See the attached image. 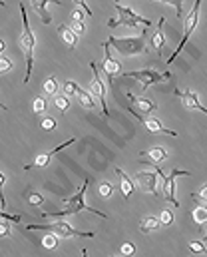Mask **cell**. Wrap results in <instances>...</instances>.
I'll use <instances>...</instances> for the list:
<instances>
[{"instance_id":"cell-29","label":"cell","mask_w":207,"mask_h":257,"mask_svg":"<svg viewBox=\"0 0 207 257\" xmlns=\"http://www.w3.org/2000/svg\"><path fill=\"white\" fill-rule=\"evenodd\" d=\"M149 2H165V4H171V6L175 8L177 18L183 16V0H149Z\"/></svg>"},{"instance_id":"cell-5","label":"cell","mask_w":207,"mask_h":257,"mask_svg":"<svg viewBox=\"0 0 207 257\" xmlns=\"http://www.w3.org/2000/svg\"><path fill=\"white\" fill-rule=\"evenodd\" d=\"M116 10H118V18L108 20V28H116V26H130V28H136V26H151V20H149V18L139 16L132 8H126V6L116 4Z\"/></svg>"},{"instance_id":"cell-27","label":"cell","mask_w":207,"mask_h":257,"mask_svg":"<svg viewBox=\"0 0 207 257\" xmlns=\"http://www.w3.org/2000/svg\"><path fill=\"white\" fill-rule=\"evenodd\" d=\"M24 197H26V201H28L30 205H42V203H44V195L38 192H34L32 188L24 193Z\"/></svg>"},{"instance_id":"cell-35","label":"cell","mask_w":207,"mask_h":257,"mask_svg":"<svg viewBox=\"0 0 207 257\" xmlns=\"http://www.w3.org/2000/svg\"><path fill=\"white\" fill-rule=\"evenodd\" d=\"M76 88H78V84L68 80V82L64 84V94H66L68 98H76Z\"/></svg>"},{"instance_id":"cell-28","label":"cell","mask_w":207,"mask_h":257,"mask_svg":"<svg viewBox=\"0 0 207 257\" xmlns=\"http://www.w3.org/2000/svg\"><path fill=\"white\" fill-rule=\"evenodd\" d=\"M173 211L171 209H161V213H159V221H161V227H169V225H173Z\"/></svg>"},{"instance_id":"cell-47","label":"cell","mask_w":207,"mask_h":257,"mask_svg":"<svg viewBox=\"0 0 207 257\" xmlns=\"http://www.w3.org/2000/svg\"><path fill=\"white\" fill-rule=\"evenodd\" d=\"M110 257H124V255H110Z\"/></svg>"},{"instance_id":"cell-3","label":"cell","mask_w":207,"mask_h":257,"mask_svg":"<svg viewBox=\"0 0 207 257\" xmlns=\"http://www.w3.org/2000/svg\"><path fill=\"white\" fill-rule=\"evenodd\" d=\"M108 44L122 56H138V54H145L147 50V38L145 34L141 36H134V38H118V36H110Z\"/></svg>"},{"instance_id":"cell-38","label":"cell","mask_w":207,"mask_h":257,"mask_svg":"<svg viewBox=\"0 0 207 257\" xmlns=\"http://www.w3.org/2000/svg\"><path fill=\"white\" fill-rule=\"evenodd\" d=\"M4 184H6V176L0 172V205H2V209H6V199H4V193H2Z\"/></svg>"},{"instance_id":"cell-45","label":"cell","mask_w":207,"mask_h":257,"mask_svg":"<svg viewBox=\"0 0 207 257\" xmlns=\"http://www.w3.org/2000/svg\"><path fill=\"white\" fill-rule=\"evenodd\" d=\"M0 108H2V110H6V106H4V104H0Z\"/></svg>"},{"instance_id":"cell-14","label":"cell","mask_w":207,"mask_h":257,"mask_svg":"<svg viewBox=\"0 0 207 257\" xmlns=\"http://www.w3.org/2000/svg\"><path fill=\"white\" fill-rule=\"evenodd\" d=\"M175 94L183 100V106L187 108V110H201L203 114L207 116V108L201 104V100H199V96L195 94V92H191V90H175Z\"/></svg>"},{"instance_id":"cell-30","label":"cell","mask_w":207,"mask_h":257,"mask_svg":"<svg viewBox=\"0 0 207 257\" xmlns=\"http://www.w3.org/2000/svg\"><path fill=\"white\" fill-rule=\"evenodd\" d=\"M114 192V186L110 184V182H102L100 184V188H98V193H100V197H104V199H108L110 195Z\"/></svg>"},{"instance_id":"cell-15","label":"cell","mask_w":207,"mask_h":257,"mask_svg":"<svg viewBox=\"0 0 207 257\" xmlns=\"http://www.w3.org/2000/svg\"><path fill=\"white\" fill-rule=\"evenodd\" d=\"M58 4V6H62V2L60 0H30V4H32V8L36 10V14L42 18V24H50L52 22V16L48 14V10H46V6L48 4Z\"/></svg>"},{"instance_id":"cell-42","label":"cell","mask_w":207,"mask_h":257,"mask_svg":"<svg viewBox=\"0 0 207 257\" xmlns=\"http://www.w3.org/2000/svg\"><path fill=\"white\" fill-rule=\"evenodd\" d=\"M74 2H78V6H80L82 10H86V12H88V16H92V10L88 8V2H86V0H74Z\"/></svg>"},{"instance_id":"cell-36","label":"cell","mask_w":207,"mask_h":257,"mask_svg":"<svg viewBox=\"0 0 207 257\" xmlns=\"http://www.w3.org/2000/svg\"><path fill=\"white\" fill-rule=\"evenodd\" d=\"M44 241V247H48V249H54V247H58V235H48V237H44L42 239Z\"/></svg>"},{"instance_id":"cell-10","label":"cell","mask_w":207,"mask_h":257,"mask_svg":"<svg viewBox=\"0 0 207 257\" xmlns=\"http://www.w3.org/2000/svg\"><path fill=\"white\" fill-rule=\"evenodd\" d=\"M130 114L136 118V120H139L141 124H143V128L147 130L149 134H165V136H177V132H173V130H167L157 118H153V116H143V114H138L136 110H132L130 108Z\"/></svg>"},{"instance_id":"cell-44","label":"cell","mask_w":207,"mask_h":257,"mask_svg":"<svg viewBox=\"0 0 207 257\" xmlns=\"http://www.w3.org/2000/svg\"><path fill=\"white\" fill-rule=\"evenodd\" d=\"M2 50H4V42L0 40V52H2Z\"/></svg>"},{"instance_id":"cell-1","label":"cell","mask_w":207,"mask_h":257,"mask_svg":"<svg viewBox=\"0 0 207 257\" xmlns=\"http://www.w3.org/2000/svg\"><path fill=\"white\" fill-rule=\"evenodd\" d=\"M90 184H92V180L88 178V180L82 184V188H80L78 192L74 193L72 197H66V199H64V205H66V209H60V211H52V213H42V217L58 219V217H64V215H74V213H80V211H90V213H96V215H100V217L108 219V213H104V211H100V209H94V207L86 205V201H84V195H86V192H88Z\"/></svg>"},{"instance_id":"cell-2","label":"cell","mask_w":207,"mask_h":257,"mask_svg":"<svg viewBox=\"0 0 207 257\" xmlns=\"http://www.w3.org/2000/svg\"><path fill=\"white\" fill-rule=\"evenodd\" d=\"M20 14H22V34H20V48L24 52V58H26V74H24V84H28L30 80V74H32V68H34V46H36V38H34V32L28 24V16H26V8H24V2H20Z\"/></svg>"},{"instance_id":"cell-17","label":"cell","mask_w":207,"mask_h":257,"mask_svg":"<svg viewBox=\"0 0 207 257\" xmlns=\"http://www.w3.org/2000/svg\"><path fill=\"white\" fill-rule=\"evenodd\" d=\"M126 96H128V100L136 106L138 114H151V112L157 110V104H155V102H149V100H145V98H138V96H134L132 92H128Z\"/></svg>"},{"instance_id":"cell-6","label":"cell","mask_w":207,"mask_h":257,"mask_svg":"<svg viewBox=\"0 0 207 257\" xmlns=\"http://www.w3.org/2000/svg\"><path fill=\"white\" fill-rule=\"evenodd\" d=\"M199 6H201V0H195L193 2V8L189 10V14H187V18H185V28H183V38H181V42H179V46H177V50H173V54H171V58H167V64H171L179 54H181V50H183V46L187 44V40H189V36L193 34V30H195V26H197V20H199Z\"/></svg>"},{"instance_id":"cell-41","label":"cell","mask_w":207,"mask_h":257,"mask_svg":"<svg viewBox=\"0 0 207 257\" xmlns=\"http://www.w3.org/2000/svg\"><path fill=\"white\" fill-rule=\"evenodd\" d=\"M84 12L82 10H72V20H80V22H84Z\"/></svg>"},{"instance_id":"cell-34","label":"cell","mask_w":207,"mask_h":257,"mask_svg":"<svg viewBox=\"0 0 207 257\" xmlns=\"http://www.w3.org/2000/svg\"><path fill=\"white\" fill-rule=\"evenodd\" d=\"M134 253H136V247H134L132 243H122V245H120V255L132 257Z\"/></svg>"},{"instance_id":"cell-46","label":"cell","mask_w":207,"mask_h":257,"mask_svg":"<svg viewBox=\"0 0 207 257\" xmlns=\"http://www.w3.org/2000/svg\"><path fill=\"white\" fill-rule=\"evenodd\" d=\"M201 241H207V233H205V235H203V239H201Z\"/></svg>"},{"instance_id":"cell-37","label":"cell","mask_w":207,"mask_h":257,"mask_svg":"<svg viewBox=\"0 0 207 257\" xmlns=\"http://www.w3.org/2000/svg\"><path fill=\"white\" fill-rule=\"evenodd\" d=\"M40 126H42V130H46V132H52V130H56V120L46 116V118H42V124Z\"/></svg>"},{"instance_id":"cell-24","label":"cell","mask_w":207,"mask_h":257,"mask_svg":"<svg viewBox=\"0 0 207 257\" xmlns=\"http://www.w3.org/2000/svg\"><path fill=\"white\" fill-rule=\"evenodd\" d=\"M44 94L50 96V98H54L58 94V80H56V76H48L46 78V82H44Z\"/></svg>"},{"instance_id":"cell-12","label":"cell","mask_w":207,"mask_h":257,"mask_svg":"<svg viewBox=\"0 0 207 257\" xmlns=\"http://www.w3.org/2000/svg\"><path fill=\"white\" fill-rule=\"evenodd\" d=\"M74 142H76V138H70V140H66L64 144H60V146H56L54 150H50V152H46V154H42V156H38V158H36L34 162H30V164H26V166H24V170L28 172V170H34V168H46V166L50 164V160H52V158H54V156H56L58 152H62L64 148H68V146H72Z\"/></svg>"},{"instance_id":"cell-21","label":"cell","mask_w":207,"mask_h":257,"mask_svg":"<svg viewBox=\"0 0 207 257\" xmlns=\"http://www.w3.org/2000/svg\"><path fill=\"white\" fill-rule=\"evenodd\" d=\"M58 34L62 36V40L68 44L72 50L78 46V38H80V36H78V34H76V32H74L70 26H66V24H60V26H58Z\"/></svg>"},{"instance_id":"cell-33","label":"cell","mask_w":207,"mask_h":257,"mask_svg":"<svg viewBox=\"0 0 207 257\" xmlns=\"http://www.w3.org/2000/svg\"><path fill=\"white\" fill-rule=\"evenodd\" d=\"M12 60L8 58V56H0V76L4 74V72H10L12 70Z\"/></svg>"},{"instance_id":"cell-25","label":"cell","mask_w":207,"mask_h":257,"mask_svg":"<svg viewBox=\"0 0 207 257\" xmlns=\"http://www.w3.org/2000/svg\"><path fill=\"white\" fill-rule=\"evenodd\" d=\"M32 110H34V114H46V110H48V100H46L44 96H36V98H34V104H32Z\"/></svg>"},{"instance_id":"cell-23","label":"cell","mask_w":207,"mask_h":257,"mask_svg":"<svg viewBox=\"0 0 207 257\" xmlns=\"http://www.w3.org/2000/svg\"><path fill=\"white\" fill-rule=\"evenodd\" d=\"M54 106L60 110V114H66L70 110V106H72V102H70V98L66 94H56L54 96Z\"/></svg>"},{"instance_id":"cell-31","label":"cell","mask_w":207,"mask_h":257,"mask_svg":"<svg viewBox=\"0 0 207 257\" xmlns=\"http://www.w3.org/2000/svg\"><path fill=\"white\" fill-rule=\"evenodd\" d=\"M193 201H197V203H207V182L199 188V192L193 193Z\"/></svg>"},{"instance_id":"cell-16","label":"cell","mask_w":207,"mask_h":257,"mask_svg":"<svg viewBox=\"0 0 207 257\" xmlns=\"http://www.w3.org/2000/svg\"><path fill=\"white\" fill-rule=\"evenodd\" d=\"M163 24H165V16H161V18H159V22H157V28H155V32L151 34V40H149V44L153 46V50H155L157 54H161V50L165 48V36H163Z\"/></svg>"},{"instance_id":"cell-4","label":"cell","mask_w":207,"mask_h":257,"mask_svg":"<svg viewBox=\"0 0 207 257\" xmlns=\"http://www.w3.org/2000/svg\"><path fill=\"white\" fill-rule=\"evenodd\" d=\"M26 229H30V231L42 229V231H50L58 237H96L94 231H78L76 227H72L70 223L62 221V219H56V221L44 223V225H26Z\"/></svg>"},{"instance_id":"cell-19","label":"cell","mask_w":207,"mask_h":257,"mask_svg":"<svg viewBox=\"0 0 207 257\" xmlns=\"http://www.w3.org/2000/svg\"><path fill=\"white\" fill-rule=\"evenodd\" d=\"M141 158H149V162H141V164H161L167 160V152L163 148H151V150H145L139 154Z\"/></svg>"},{"instance_id":"cell-9","label":"cell","mask_w":207,"mask_h":257,"mask_svg":"<svg viewBox=\"0 0 207 257\" xmlns=\"http://www.w3.org/2000/svg\"><path fill=\"white\" fill-rule=\"evenodd\" d=\"M90 66H92V72H94V80H92V86H90V94H92L94 98H98V102L102 104L104 116H110L108 104H106V86H104V82H102V78H100V66L96 64V62H92Z\"/></svg>"},{"instance_id":"cell-43","label":"cell","mask_w":207,"mask_h":257,"mask_svg":"<svg viewBox=\"0 0 207 257\" xmlns=\"http://www.w3.org/2000/svg\"><path fill=\"white\" fill-rule=\"evenodd\" d=\"M82 257H88V249H82Z\"/></svg>"},{"instance_id":"cell-26","label":"cell","mask_w":207,"mask_h":257,"mask_svg":"<svg viewBox=\"0 0 207 257\" xmlns=\"http://www.w3.org/2000/svg\"><path fill=\"white\" fill-rule=\"evenodd\" d=\"M191 215H193V219H195V223H197L199 227H201L203 223H207V207L205 205H197V207L193 209Z\"/></svg>"},{"instance_id":"cell-40","label":"cell","mask_w":207,"mask_h":257,"mask_svg":"<svg viewBox=\"0 0 207 257\" xmlns=\"http://www.w3.org/2000/svg\"><path fill=\"white\" fill-rule=\"evenodd\" d=\"M70 28L80 36V34L84 32V22H80V20H72V26H70Z\"/></svg>"},{"instance_id":"cell-22","label":"cell","mask_w":207,"mask_h":257,"mask_svg":"<svg viewBox=\"0 0 207 257\" xmlns=\"http://www.w3.org/2000/svg\"><path fill=\"white\" fill-rule=\"evenodd\" d=\"M76 98L80 100V104H82L86 110H96V100H94V96H92L90 92L82 90L80 86L76 88Z\"/></svg>"},{"instance_id":"cell-32","label":"cell","mask_w":207,"mask_h":257,"mask_svg":"<svg viewBox=\"0 0 207 257\" xmlns=\"http://www.w3.org/2000/svg\"><path fill=\"white\" fill-rule=\"evenodd\" d=\"M12 235V225L6 219H0V237H10Z\"/></svg>"},{"instance_id":"cell-18","label":"cell","mask_w":207,"mask_h":257,"mask_svg":"<svg viewBox=\"0 0 207 257\" xmlns=\"http://www.w3.org/2000/svg\"><path fill=\"white\" fill-rule=\"evenodd\" d=\"M116 176L120 178V192L124 195V199H130V195L136 190V184H134V182L128 178V174H126L124 170H120V168H116Z\"/></svg>"},{"instance_id":"cell-8","label":"cell","mask_w":207,"mask_h":257,"mask_svg":"<svg viewBox=\"0 0 207 257\" xmlns=\"http://www.w3.org/2000/svg\"><path fill=\"white\" fill-rule=\"evenodd\" d=\"M183 176H189V172H183V170H171L169 176L161 178L163 180V197L167 203H171L173 207H179V201L175 197V180L177 178H183Z\"/></svg>"},{"instance_id":"cell-7","label":"cell","mask_w":207,"mask_h":257,"mask_svg":"<svg viewBox=\"0 0 207 257\" xmlns=\"http://www.w3.org/2000/svg\"><path fill=\"white\" fill-rule=\"evenodd\" d=\"M124 78H136L138 82H141V90H147V88L153 86V84H159V82H163V80H169L171 74H169V72L159 74L157 70H136V72H126Z\"/></svg>"},{"instance_id":"cell-11","label":"cell","mask_w":207,"mask_h":257,"mask_svg":"<svg viewBox=\"0 0 207 257\" xmlns=\"http://www.w3.org/2000/svg\"><path fill=\"white\" fill-rule=\"evenodd\" d=\"M102 46H104V50H106V58H104V64L100 66V68L104 70V74H106V78H108V82H110V86H112V84H114V76L122 72V62H118V60L112 58V46L108 44V40H106Z\"/></svg>"},{"instance_id":"cell-20","label":"cell","mask_w":207,"mask_h":257,"mask_svg":"<svg viewBox=\"0 0 207 257\" xmlns=\"http://www.w3.org/2000/svg\"><path fill=\"white\" fill-rule=\"evenodd\" d=\"M157 229H161V221H159V217H155V215H147V217H143V219L139 221V231H141V233H153V231H157Z\"/></svg>"},{"instance_id":"cell-13","label":"cell","mask_w":207,"mask_h":257,"mask_svg":"<svg viewBox=\"0 0 207 257\" xmlns=\"http://www.w3.org/2000/svg\"><path fill=\"white\" fill-rule=\"evenodd\" d=\"M136 180H138V186L145 193L157 195V174L153 170H149V172H138L136 174Z\"/></svg>"},{"instance_id":"cell-48","label":"cell","mask_w":207,"mask_h":257,"mask_svg":"<svg viewBox=\"0 0 207 257\" xmlns=\"http://www.w3.org/2000/svg\"><path fill=\"white\" fill-rule=\"evenodd\" d=\"M116 2H120V0H116Z\"/></svg>"},{"instance_id":"cell-39","label":"cell","mask_w":207,"mask_h":257,"mask_svg":"<svg viewBox=\"0 0 207 257\" xmlns=\"http://www.w3.org/2000/svg\"><path fill=\"white\" fill-rule=\"evenodd\" d=\"M189 247H191V251L205 253V243H203V241H189Z\"/></svg>"}]
</instances>
